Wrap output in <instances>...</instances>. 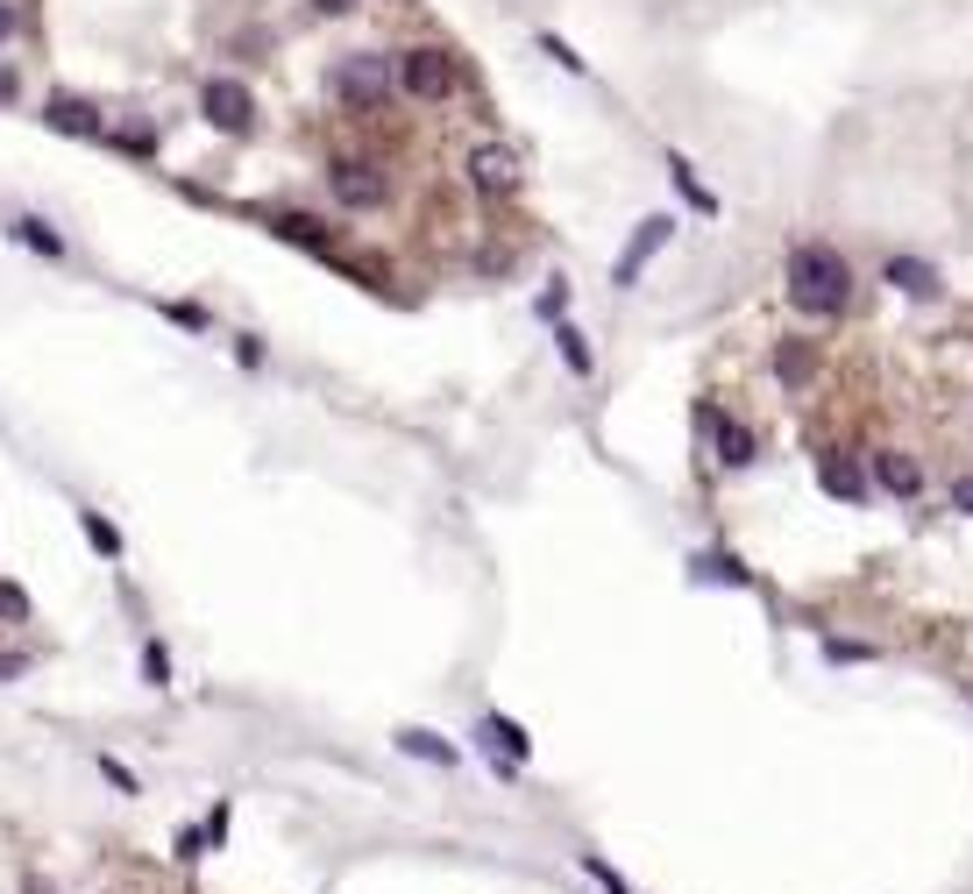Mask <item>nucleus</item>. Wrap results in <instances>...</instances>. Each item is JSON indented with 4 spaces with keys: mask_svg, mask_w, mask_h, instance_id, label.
Wrapping results in <instances>:
<instances>
[{
    "mask_svg": "<svg viewBox=\"0 0 973 894\" xmlns=\"http://www.w3.org/2000/svg\"><path fill=\"white\" fill-rule=\"evenodd\" d=\"M157 313H163L171 327H185V335H206V313H200V306H178V298H163Z\"/></svg>",
    "mask_w": 973,
    "mask_h": 894,
    "instance_id": "5701e85b",
    "label": "nucleus"
},
{
    "mask_svg": "<svg viewBox=\"0 0 973 894\" xmlns=\"http://www.w3.org/2000/svg\"><path fill=\"white\" fill-rule=\"evenodd\" d=\"M668 235H676V220H668V214H647V220H640V227H633V241L619 249V263H611V292H633L640 270H647L654 256L668 249Z\"/></svg>",
    "mask_w": 973,
    "mask_h": 894,
    "instance_id": "423d86ee",
    "label": "nucleus"
},
{
    "mask_svg": "<svg viewBox=\"0 0 973 894\" xmlns=\"http://www.w3.org/2000/svg\"><path fill=\"white\" fill-rule=\"evenodd\" d=\"M789 306L811 320H838L852 306V263L831 241H796L789 249Z\"/></svg>",
    "mask_w": 973,
    "mask_h": 894,
    "instance_id": "f257e3e1",
    "label": "nucleus"
},
{
    "mask_svg": "<svg viewBox=\"0 0 973 894\" xmlns=\"http://www.w3.org/2000/svg\"><path fill=\"white\" fill-rule=\"evenodd\" d=\"M114 149H136V157H149V149H157V135H149V128H122V135H114Z\"/></svg>",
    "mask_w": 973,
    "mask_h": 894,
    "instance_id": "c85d7f7f",
    "label": "nucleus"
},
{
    "mask_svg": "<svg viewBox=\"0 0 973 894\" xmlns=\"http://www.w3.org/2000/svg\"><path fill=\"white\" fill-rule=\"evenodd\" d=\"M79 533H86V547H93L100 561H122V533H114L100 511H79Z\"/></svg>",
    "mask_w": 973,
    "mask_h": 894,
    "instance_id": "aec40b11",
    "label": "nucleus"
},
{
    "mask_svg": "<svg viewBox=\"0 0 973 894\" xmlns=\"http://www.w3.org/2000/svg\"><path fill=\"white\" fill-rule=\"evenodd\" d=\"M555 348H562V362H568L576 376H590V370H597V348H590V335H582V327L555 320Z\"/></svg>",
    "mask_w": 973,
    "mask_h": 894,
    "instance_id": "6ab92c4d",
    "label": "nucleus"
},
{
    "mask_svg": "<svg viewBox=\"0 0 973 894\" xmlns=\"http://www.w3.org/2000/svg\"><path fill=\"white\" fill-rule=\"evenodd\" d=\"M200 845H206V824H200V830L178 824V838H171V852H178V859H200Z\"/></svg>",
    "mask_w": 973,
    "mask_h": 894,
    "instance_id": "a878e982",
    "label": "nucleus"
},
{
    "mask_svg": "<svg viewBox=\"0 0 973 894\" xmlns=\"http://www.w3.org/2000/svg\"><path fill=\"white\" fill-rule=\"evenodd\" d=\"M14 36H22V8H14V0H0V50H8Z\"/></svg>",
    "mask_w": 973,
    "mask_h": 894,
    "instance_id": "c756f323",
    "label": "nucleus"
},
{
    "mask_svg": "<svg viewBox=\"0 0 973 894\" xmlns=\"http://www.w3.org/2000/svg\"><path fill=\"white\" fill-rule=\"evenodd\" d=\"M562 306H568V284H547V292H541V306H533V313H541V320H562Z\"/></svg>",
    "mask_w": 973,
    "mask_h": 894,
    "instance_id": "cd10ccee",
    "label": "nucleus"
},
{
    "mask_svg": "<svg viewBox=\"0 0 973 894\" xmlns=\"http://www.w3.org/2000/svg\"><path fill=\"white\" fill-rule=\"evenodd\" d=\"M462 171H469V185H476V192H490V200H512V192L527 185V163H519L505 143L469 149V157H462Z\"/></svg>",
    "mask_w": 973,
    "mask_h": 894,
    "instance_id": "0eeeda50",
    "label": "nucleus"
},
{
    "mask_svg": "<svg viewBox=\"0 0 973 894\" xmlns=\"http://www.w3.org/2000/svg\"><path fill=\"white\" fill-rule=\"evenodd\" d=\"M668 178H676V192H682V200L697 206L703 220H717V192H711V185H703V178H697V163L682 157V149H668Z\"/></svg>",
    "mask_w": 973,
    "mask_h": 894,
    "instance_id": "dca6fc26",
    "label": "nucleus"
},
{
    "mask_svg": "<svg viewBox=\"0 0 973 894\" xmlns=\"http://www.w3.org/2000/svg\"><path fill=\"white\" fill-rule=\"evenodd\" d=\"M774 370H782V384H803V376H811V355L789 341V348H774Z\"/></svg>",
    "mask_w": 973,
    "mask_h": 894,
    "instance_id": "4be33fe9",
    "label": "nucleus"
},
{
    "mask_svg": "<svg viewBox=\"0 0 973 894\" xmlns=\"http://www.w3.org/2000/svg\"><path fill=\"white\" fill-rule=\"evenodd\" d=\"M8 241H22V249H36L43 263H65V256H71V241L57 235L50 220H36V214H14V220H8Z\"/></svg>",
    "mask_w": 973,
    "mask_h": 894,
    "instance_id": "ddd939ff",
    "label": "nucleus"
},
{
    "mask_svg": "<svg viewBox=\"0 0 973 894\" xmlns=\"http://www.w3.org/2000/svg\"><path fill=\"white\" fill-rule=\"evenodd\" d=\"M398 752H412V760H427V767H462V746H448V738L427 732V724H406V732H398Z\"/></svg>",
    "mask_w": 973,
    "mask_h": 894,
    "instance_id": "2eb2a0df",
    "label": "nucleus"
},
{
    "mask_svg": "<svg viewBox=\"0 0 973 894\" xmlns=\"http://www.w3.org/2000/svg\"><path fill=\"white\" fill-rule=\"evenodd\" d=\"M541 50H547V57H555V65H562V71H582V57H576V50H568V43L555 36V29H541Z\"/></svg>",
    "mask_w": 973,
    "mask_h": 894,
    "instance_id": "393cba45",
    "label": "nucleus"
},
{
    "mask_svg": "<svg viewBox=\"0 0 973 894\" xmlns=\"http://www.w3.org/2000/svg\"><path fill=\"white\" fill-rule=\"evenodd\" d=\"M697 427L711 433V448H717V462H725V468H746V462H754V454H760L754 427H739V419H732V412H717L711 398L697 405Z\"/></svg>",
    "mask_w": 973,
    "mask_h": 894,
    "instance_id": "6e6552de",
    "label": "nucleus"
},
{
    "mask_svg": "<svg viewBox=\"0 0 973 894\" xmlns=\"http://www.w3.org/2000/svg\"><path fill=\"white\" fill-rule=\"evenodd\" d=\"M952 511H960V519H973V476L952 483Z\"/></svg>",
    "mask_w": 973,
    "mask_h": 894,
    "instance_id": "473e14b6",
    "label": "nucleus"
},
{
    "mask_svg": "<svg viewBox=\"0 0 973 894\" xmlns=\"http://www.w3.org/2000/svg\"><path fill=\"white\" fill-rule=\"evenodd\" d=\"M825 660H874V646H860V640H825Z\"/></svg>",
    "mask_w": 973,
    "mask_h": 894,
    "instance_id": "bb28decb",
    "label": "nucleus"
},
{
    "mask_svg": "<svg viewBox=\"0 0 973 894\" xmlns=\"http://www.w3.org/2000/svg\"><path fill=\"white\" fill-rule=\"evenodd\" d=\"M476 738H484V746H490V752H498V760H527V752H533V738H527V724H512V717H505V710H490V717H484V724H476Z\"/></svg>",
    "mask_w": 973,
    "mask_h": 894,
    "instance_id": "4468645a",
    "label": "nucleus"
},
{
    "mask_svg": "<svg viewBox=\"0 0 973 894\" xmlns=\"http://www.w3.org/2000/svg\"><path fill=\"white\" fill-rule=\"evenodd\" d=\"M327 192H335L349 214H370V206L392 200V171L377 157H335L327 163Z\"/></svg>",
    "mask_w": 973,
    "mask_h": 894,
    "instance_id": "20e7f679",
    "label": "nucleus"
},
{
    "mask_svg": "<svg viewBox=\"0 0 973 894\" xmlns=\"http://www.w3.org/2000/svg\"><path fill=\"white\" fill-rule=\"evenodd\" d=\"M22 618H29V597L14 582H0V625H22Z\"/></svg>",
    "mask_w": 973,
    "mask_h": 894,
    "instance_id": "b1692460",
    "label": "nucleus"
},
{
    "mask_svg": "<svg viewBox=\"0 0 973 894\" xmlns=\"http://www.w3.org/2000/svg\"><path fill=\"white\" fill-rule=\"evenodd\" d=\"M43 128L86 135V143H93V135H108V121H100V107H93L86 93H50V100H43Z\"/></svg>",
    "mask_w": 973,
    "mask_h": 894,
    "instance_id": "1a4fd4ad",
    "label": "nucleus"
},
{
    "mask_svg": "<svg viewBox=\"0 0 973 894\" xmlns=\"http://www.w3.org/2000/svg\"><path fill=\"white\" fill-rule=\"evenodd\" d=\"M867 476H874V490H889V497H917L924 490V468L909 462L903 448H881L874 462H867Z\"/></svg>",
    "mask_w": 973,
    "mask_h": 894,
    "instance_id": "9d476101",
    "label": "nucleus"
},
{
    "mask_svg": "<svg viewBox=\"0 0 973 894\" xmlns=\"http://www.w3.org/2000/svg\"><path fill=\"white\" fill-rule=\"evenodd\" d=\"M327 93H335L341 107H384V100L398 93V79H392V57H384V50L335 57V71H327Z\"/></svg>",
    "mask_w": 973,
    "mask_h": 894,
    "instance_id": "7ed1b4c3",
    "label": "nucleus"
},
{
    "mask_svg": "<svg viewBox=\"0 0 973 894\" xmlns=\"http://www.w3.org/2000/svg\"><path fill=\"white\" fill-rule=\"evenodd\" d=\"M143 681H149V689H171V654H163V640L143 646Z\"/></svg>",
    "mask_w": 973,
    "mask_h": 894,
    "instance_id": "412c9836",
    "label": "nucleus"
},
{
    "mask_svg": "<svg viewBox=\"0 0 973 894\" xmlns=\"http://www.w3.org/2000/svg\"><path fill=\"white\" fill-rule=\"evenodd\" d=\"M392 79L406 100H427V107H441V100L462 93V65L455 50H433V43H419V50H392Z\"/></svg>",
    "mask_w": 973,
    "mask_h": 894,
    "instance_id": "f03ea898",
    "label": "nucleus"
},
{
    "mask_svg": "<svg viewBox=\"0 0 973 894\" xmlns=\"http://www.w3.org/2000/svg\"><path fill=\"white\" fill-rule=\"evenodd\" d=\"M313 8H320V14H355L363 0H313Z\"/></svg>",
    "mask_w": 973,
    "mask_h": 894,
    "instance_id": "72a5a7b5",
    "label": "nucleus"
},
{
    "mask_svg": "<svg viewBox=\"0 0 973 894\" xmlns=\"http://www.w3.org/2000/svg\"><path fill=\"white\" fill-rule=\"evenodd\" d=\"M817 483H825V497H838V505H867V468L852 454H817Z\"/></svg>",
    "mask_w": 973,
    "mask_h": 894,
    "instance_id": "9b49d317",
    "label": "nucleus"
},
{
    "mask_svg": "<svg viewBox=\"0 0 973 894\" xmlns=\"http://www.w3.org/2000/svg\"><path fill=\"white\" fill-rule=\"evenodd\" d=\"M14 100H22V71L0 65V107H14Z\"/></svg>",
    "mask_w": 973,
    "mask_h": 894,
    "instance_id": "2f4dec72",
    "label": "nucleus"
},
{
    "mask_svg": "<svg viewBox=\"0 0 973 894\" xmlns=\"http://www.w3.org/2000/svg\"><path fill=\"white\" fill-rule=\"evenodd\" d=\"M200 114H206V128H220V135H249V128H257V100H249V86L228 79V71H214V79L200 86Z\"/></svg>",
    "mask_w": 973,
    "mask_h": 894,
    "instance_id": "39448f33",
    "label": "nucleus"
},
{
    "mask_svg": "<svg viewBox=\"0 0 973 894\" xmlns=\"http://www.w3.org/2000/svg\"><path fill=\"white\" fill-rule=\"evenodd\" d=\"M881 284H895L903 298H938V292H946L924 256H889V263H881Z\"/></svg>",
    "mask_w": 973,
    "mask_h": 894,
    "instance_id": "f8f14e48",
    "label": "nucleus"
},
{
    "mask_svg": "<svg viewBox=\"0 0 973 894\" xmlns=\"http://www.w3.org/2000/svg\"><path fill=\"white\" fill-rule=\"evenodd\" d=\"M278 235L298 241V249H313L320 263H335V235H327V220H313V214H278Z\"/></svg>",
    "mask_w": 973,
    "mask_h": 894,
    "instance_id": "f3484780",
    "label": "nucleus"
},
{
    "mask_svg": "<svg viewBox=\"0 0 973 894\" xmlns=\"http://www.w3.org/2000/svg\"><path fill=\"white\" fill-rule=\"evenodd\" d=\"M100 774H108L114 788H122V795H136V774H128V767H122V760H100Z\"/></svg>",
    "mask_w": 973,
    "mask_h": 894,
    "instance_id": "7c9ffc66",
    "label": "nucleus"
},
{
    "mask_svg": "<svg viewBox=\"0 0 973 894\" xmlns=\"http://www.w3.org/2000/svg\"><path fill=\"white\" fill-rule=\"evenodd\" d=\"M690 582H725V589H746L754 575H746L732 554H690Z\"/></svg>",
    "mask_w": 973,
    "mask_h": 894,
    "instance_id": "a211bd4d",
    "label": "nucleus"
}]
</instances>
